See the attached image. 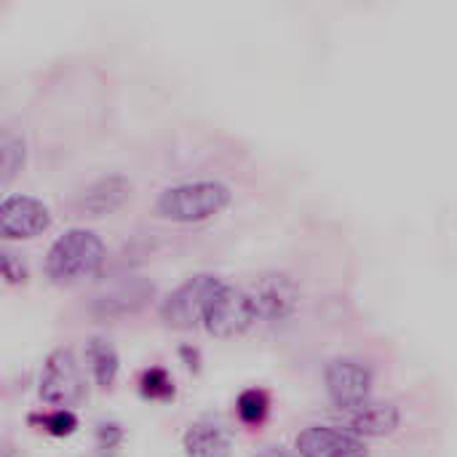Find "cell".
<instances>
[{
    "label": "cell",
    "instance_id": "2",
    "mask_svg": "<svg viewBox=\"0 0 457 457\" xmlns=\"http://www.w3.org/2000/svg\"><path fill=\"white\" fill-rule=\"evenodd\" d=\"M228 204H230L228 185L206 179V182H182L166 187L155 201V212L171 222H204L220 214Z\"/></svg>",
    "mask_w": 457,
    "mask_h": 457
},
{
    "label": "cell",
    "instance_id": "5",
    "mask_svg": "<svg viewBox=\"0 0 457 457\" xmlns=\"http://www.w3.org/2000/svg\"><path fill=\"white\" fill-rule=\"evenodd\" d=\"M257 321L260 316L252 292L225 284L206 313L204 329L214 337H238L249 332Z\"/></svg>",
    "mask_w": 457,
    "mask_h": 457
},
{
    "label": "cell",
    "instance_id": "13",
    "mask_svg": "<svg viewBox=\"0 0 457 457\" xmlns=\"http://www.w3.org/2000/svg\"><path fill=\"white\" fill-rule=\"evenodd\" d=\"M230 434L214 423H195L185 434V457H230Z\"/></svg>",
    "mask_w": 457,
    "mask_h": 457
},
{
    "label": "cell",
    "instance_id": "21",
    "mask_svg": "<svg viewBox=\"0 0 457 457\" xmlns=\"http://www.w3.org/2000/svg\"><path fill=\"white\" fill-rule=\"evenodd\" d=\"M257 457H300V453H297V450H287V447H281V445H278V447L273 445V447H265Z\"/></svg>",
    "mask_w": 457,
    "mask_h": 457
},
{
    "label": "cell",
    "instance_id": "9",
    "mask_svg": "<svg viewBox=\"0 0 457 457\" xmlns=\"http://www.w3.org/2000/svg\"><path fill=\"white\" fill-rule=\"evenodd\" d=\"M300 457H370L364 439L335 426H308L297 436Z\"/></svg>",
    "mask_w": 457,
    "mask_h": 457
},
{
    "label": "cell",
    "instance_id": "16",
    "mask_svg": "<svg viewBox=\"0 0 457 457\" xmlns=\"http://www.w3.org/2000/svg\"><path fill=\"white\" fill-rule=\"evenodd\" d=\"M0 153H3V177H0V182L8 185L24 166V142L19 137H13L11 131H3Z\"/></svg>",
    "mask_w": 457,
    "mask_h": 457
},
{
    "label": "cell",
    "instance_id": "18",
    "mask_svg": "<svg viewBox=\"0 0 457 457\" xmlns=\"http://www.w3.org/2000/svg\"><path fill=\"white\" fill-rule=\"evenodd\" d=\"M32 423H37L43 431H48L51 436H70L78 428V418L72 415V410H54L48 415H37L32 418Z\"/></svg>",
    "mask_w": 457,
    "mask_h": 457
},
{
    "label": "cell",
    "instance_id": "20",
    "mask_svg": "<svg viewBox=\"0 0 457 457\" xmlns=\"http://www.w3.org/2000/svg\"><path fill=\"white\" fill-rule=\"evenodd\" d=\"M3 276H5V281L8 284H21L24 278H27V270H24V265L16 260V254H11V252H3Z\"/></svg>",
    "mask_w": 457,
    "mask_h": 457
},
{
    "label": "cell",
    "instance_id": "19",
    "mask_svg": "<svg viewBox=\"0 0 457 457\" xmlns=\"http://www.w3.org/2000/svg\"><path fill=\"white\" fill-rule=\"evenodd\" d=\"M96 442L102 450H115L123 442V428L118 423H102L96 428Z\"/></svg>",
    "mask_w": 457,
    "mask_h": 457
},
{
    "label": "cell",
    "instance_id": "3",
    "mask_svg": "<svg viewBox=\"0 0 457 457\" xmlns=\"http://www.w3.org/2000/svg\"><path fill=\"white\" fill-rule=\"evenodd\" d=\"M222 287L225 284L217 276H206V273L187 278L161 303L163 324L171 329H182V332L204 327L206 313H209V308H212V303Z\"/></svg>",
    "mask_w": 457,
    "mask_h": 457
},
{
    "label": "cell",
    "instance_id": "4",
    "mask_svg": "<svg viewBox=\"0 0 457 457\" xmlns=\"http://www.w3.org/2000/svg\"><path fill=\"white\" fill-rule=\"evenodd\" d=\"M86 396V383L80 375V364L70 348H56L40 375V399L51 407L70 410Z\"/></svg>",
    "mask_w": 457,
    "mask_h": 457
},
{
    "label": "cell",
    "instance_id": "10",
    "mask_svg": "<svg viewBox=\"0 0 457 457\" xmlns=\"http://www.w3.org/2000/svg\"><path fill=\"white\" fill-rule=\"evenodd\" d=\"M155 287L147 278H126L120 284H115L112 289H107L104 295H99L94 300V313L99 319H118V316H131L137 311H142L150 297H153Z\"/></svg>",
    "mask_w": 457,
    "mask_h": 457
},
{
    "label": "cell",
    "instance_id": "17",
    "mask_svg": "<svg viewBox=\"0 0 457 457\" xmlns=\"http://www.w3.org/2000/svg\"><path fill=\"white\" fill-rule=\"evenodd\" d=\"M139 391H142V396L150 399V402H169V399L174 396V383H171V378H169L166 370L150 367V370L142 375V380H139Z\"/></svg>",
    "mask_w": 457,
    "mask_h": 457
},
{
    "label": "cell",
    "instance_id": "6",
    "mask_svg": "<svg viewBox=\"0 0 457 457\" xmlns=\"http://www.w3.org/2000/svg\"><path fill=\"white\" fill-rule=\"evenodd\" d=\"M327 394L335 407L343 412H353L364 404H370L372 396V372L367 364L351 356H337L324 370Z\"/></svg>",
    "mask_w": 457,
    "mask_h": 457
},
{
    "label": "cell",
    "instance_id": "1",
    "mask_svg": "<svg viewBox=\"0 0 457 457\" xmlns=\"http://www.w3.org/2000/svg\"><path fill=\"white\" fill-rule=\"evenodd\" d=\"M104 265V244L96 233L86 228H72L62 233L46 254V276L64 287L91 278Z\"/></svg>",
    "mask_w": 457,
    "mask_h": 457
},
{
    "label": "cell",
    "instance_id": "7",
    "mask_svg": "<svg viewBox=\"0 0 457 457\" xmlns=\"http://www.w3.org/2000/svg\"><path fill=\"white\" fill-rule=\"evenodd\" d=\"M249 292L254 297L260 321H270V324L273 321H287L297 311V305H300L297 284L289 276H284V273L260 276Z\"/></svg>",
    "mask_w": 457,
    "mask_h": 457
},
{
    "label": "cell",
    "instance_id": "8",
    "mask_svg": "<svg viewBox=\"0 0 457 457\" xmlns=\"http://www.w3.org/2000/svg\"><path fill=\"white\" fill-rule=\"evenodd\" d=\"M51 225L48 209L29 195H8L0 204V233L8 241L35 238Z\"/></svg>",
    "mask_w": 457,
    "mask_h": 457
},
{
    "label": "cell",
    "instance_id": "11",
    "mask_svg": "<svg viewBox=\"0 0 457 457\" xmlns=\"http://www.w3.org/2000/svg\"><path fill=\"white\" fill-rule=\"evenodd\" d=\"M131 195V182L123 174H107L96 182H91L80 198H78V212L88 217H102L123 206V201Z\"/></svg>",
    "mask_w": 457,
    "mask_h": 457
},
{
    "label": "cell",
    "instance_id": "14",
    "mask_svg": "<svg viewBox=\"0 0 457 457\" xmlns=\"http://www.w3.org/2000/svg\"><path fill=\"white\" fill-rule=\"evenodd\" d=\"M86 359L91 364V372H94V380L99 388H110L118 378V353L115 348L104 340V337H91L88 345H86Z\"/></svg>",
    "mask_w": 457,
    "mask_h": 457
},
{
    "label": "cell",
    "instance_id": "12",
    "mask_svg": "<svg viewBox=\"0 0 457 457\" xmlns=\"http://www.w3.org/2000/svg\"><path fill=\"white\" fill-rule=\"evenodd\" d=\"M402 423V412L391 402H370L353 412H348V428L359 439H380L391 436Z\"/></svg>",
    "mask_w": 457,
    "mask_h": 457
},
{
    "label": "cell",
    "instance_id": "15",
    "mask_svg": "<svg viewBox=\"0 0 457 457\" xmlns=\"http://www.w3.org/2000/svg\"><path fill=\"white\" fill-rule=\"evenodd\" d=\"M236 410H238L241 423H246V426H260V423L265 420L268 410H270V399H268L265 391L249 388V391H244V394L238 396Z\"/></svg>",
    "mask_w": 457,
    "mask_h": 457
}]
</instances>
